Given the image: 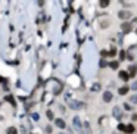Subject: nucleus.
Here are the masks:
<instances>
[{
	"mask_svg": "<svg viewBox=\"0 0 137 134\" xmlns=\"http://www.w3.org/2000/svg\"><path fill=\"white\" fill-rule=\"evenodd\" d=\"M68 100V105H69V108L71 109H81L84 105L81 103V102H77V100H71V99H66Z\"/></svg>",
	"mask_w": 137,
	"mask_h": 134,
	"instance_id": "1",
	"label": "nucleus"
},
{
	"mask_svg": "<svg viewBox=\"0 0 137 134\" xmlns=\"http://www.w3.org/2000/svg\"><path fill=\"white\" fill-rule=\"evenodd\" d=\"M118 16H120L121 19H128V18L131 16V13H130V10H121V12L118 13Z\"/></svg>",
	"mask_w": 137,
	"mask_h": 134,
	"instance_id": "2",
	"label": "nucleus"
},
{
	"mask_svg": "<svg viewBox=\"0 0 137 134\" xmlns=\"http://www.w3.org/2000/svg\"><path fill=\"white\" fill-rule=\"evenodd\" d=\"M121 30H122V32H125V34H127V32H130V31H131V25H130L128 22H124V24L121 25Z\"/></svg>",
	"mask_w": 137,
	"mask_h": 134,
	"instance_id": "3",
	"label": "nucleus"
},
{
	"mask_svg": "<svg viewBox=\"0 0 137 134\" xmlns=\"http://www.w3.org/2000/svg\"><path fill=\"white\" fill-rule=\"evenodd\" d=\"M137 72V66L136 65H131L130 68H128V77H134Z\"/></svg>",
	"mask_w": 137,
	"mask_h": 134,
	"instance_id": "4",
	"label": "nucleus"
},
{
	"mask_svg": "<svg viewBox=\"0 0 137 134\" xmlns=\"http://www.w3.org/2000/svg\"><path fill=\"white\" fill-rule=\"evenodd\" d=\"M103 100H105L106 103H109V102L112 100V93H111V91H106V93H103Z\"/></svg>",
	"mask_w": 137,
	"mask_h": 134,
	"instance_id": "5",
	"label": "nucleus"
},
{
	"mask_svg": "<svg viewBox=\"0 0 137 134\" xmlns=\"http://www.w3.org/2000/svg\"><path fill=\"white\" fill-rule=\"evenodd\" d=\"M120 78L122 80V81H127L130 77H128V72L127 71H120Z\"/></svg>",
	"mask_w": 137,
	"mask_h": 134,
	"instance_id": "6",
	"label": "nucleus"
},
{
	"mask_svg": "<svg viewBox=\"0 0 137 134\" xmlns=\"http://www.w3.org/2000/svg\"><path fill=\"white\" fill-rule=\"evenodd\" d=\"M114 117L115 118H121L122 117V112H121V109L117 106V108H114Z\"/></svg>",
	"mask_w": 137,
	"mask_h": 134,
	"instance_id": "7",
	"label": "nucleus"
},
{
	"mask_svg": "<svg viewBox=\"0 0 137 134\" xmlns=\"http://www.w3.org/2000/svg\"><path fill=\"white\" fill-rule=\"evenodd\" d=\"M124 133L133 134V133H134V125H125V128H124Z\"/></svg>",
	"mask_w": 137,
	"mask_h": 134,
	"instance_id": "8",
	"label": "nucleus"
},
{
	"mask_svg": "<svg viewBox=\"0 0 137 134\" xmlns=\"http://www.w3.org/2000/svg\"><path fill=\"white\" fill-rule=\"evenodd\" d=\"M74 125H75V128H77L78 131L81 130V122H80V118H78V117L74 118Z\"/></svg>",
	"mask_w": 137,
	"mask_h": 134,
	"instance_id": "9",
	"label": "nucleus"
},
{
	"mask_svg": "<svg viewBox=\"0 0 137 134\" xmlns=\"http://www.w3.org/2000/svg\"><path fill=\"white\" fill-rule=\"evenodd\" d=\"M55 122H56V125H58L59 128H65V122H63V119H56Z\"/></svg>",
	"mask_w": 137,
	"mask_h": 134,
	"instance_id": "10",
	"label": "nucleus"
},
{
	"mask_svg": "<svg viewBox=\"0 0 137 134\" xmlns=\"http://www.w3.org/2000/svg\"><path fill=\"white\" fill-rule=\"evenodd\" d=\"M128 89H130L128 86H125V87H121V89L118 90V93H120V94H125V93L128 91Z\"/></svg>",
	"mask_w": 137,
	"mask_h": 134,
	"instance_id": "11",
	"label": "nucleus"
},
{
	"mask_svg": "<svg viewBox=\"0 0 137 134\" xmlns=\"http://www.w3.org/2000/svg\"><path fill=\"white\" fill-rule=\"evenodd\" d=\"M109 66H111L112 69H117V68H118V60H114V62H111V63H109Z\"/></svg>",
	"mask_w": 137,
	"mask_h": 134,
	"instance_id": "12",
	"label": "nucleus"
},
{
	"mask_svg": "<svg viewBox=\"0 0 137 134\" xmlns=\"http://www.w3.org/2000/svg\"><path fill=\"white\" fill-rule=\"evenodd\" d=\"M7 134H18V131H16V128L9 127V128H7Z\"/></svg>",
	"mask_w": 137,
	"mask_h": 134,
	"instance_id": "13",
	"label": "nucleus"
},
{
	"mask_svg": "<svg viewBox=\"0 0 137 134\" xmlns=\"http://www.w3.org/2000/svg\"><path fill=\"white\" fill-rule=\"evenodd\" d=\"M108 4H109V0H102V1H100V6H102V7H106Z\"/></svg>",
	"mask_w": 137,
	"mask_h": 134,
	"instance_id": "14",
	"label": "nucleus"
},
{
	"mask_svg": "<svg viewBox=\"0 0 137 134\" xmlns=\"http://www.w3.org/2000/svg\"><path fill=\"white\" fill-rule=\"evenodd\" d=\"M99 90H100V86H99V84H94V86L91 87V91H99Z\"/></svg>",
	"mask_w": 137,
	"mask_h": 134,
	"instance_id": "15",
	"label": "nucleus"
},
{
	"mask_svg": "<svg viewBox=\"0 0 137 134\" xmlns=\"http://www.w3.org/2000/svg\"><path fill=\"white\" fill-rule=\"evenodd\" d=\"M6 100H7V102H10V103H12L13 106L16 105V103H15V100H13V97H10V96H6Z\"/></svg>",
	"mask_w": 137,
	"mask_h": 134,
	"instance_id": "16",
	"label": "nucleus"
},
{
	"mask_svg": "<svg viewBox=\"0 0 137 134\" xmlns=\"http://www.w3.org/2000/svg\"><path fill=\"white\" fill-rule=\"evenodd\" d=\"M130 102H131V103H137V94H134V96L130 97Z\"/></svg>",
	"mask_w": 137,
	"mask_h": 134,
	"instance_id": "17",
	"label": "nucleus"
},
{
	"mask_svg": "<svg viewBox=\"0 0 137 134\" xmlns=\"http://www.w3.org/2000/svg\"><path fill=\"white\" fill-rule=\"evenodd\" d=\"M46 115H47V118H49V119H53V112H52V111H47V114H46Z\"/></svg>",
	"mask_w": 137,
	"mask_h": 134,
	"instance_id": "18",
	"label": "nucleus"
},
{
	"mask_svg": "<svg viewBox=\"0 0 137 134\" xmlns=\"http://www.w3.org/2000/svg\"><path fill=\"white\" fill-rule=\"evenodd\" d=\"M99 65H100V68H105V66L108 65V62H106V60H100V63H99Z\"/></svg>",
	"mask_w": 137,
	"mask_h": 134,
	"instance_id": "19",
	"label": "nucleus"
},
{
	"mask_svg": "<svg viewBox=\"0 0 137 134\" xmlns=\"http://www.w3.org/2000/svg\"><path fill=\"white\" fill-rule=\"evenodd\" d=\"M131 89H133V90H137V81H134V83L131 84Z\"/></svg>",
	"mask_w": 137,
	"mask_h": 134,
	"instance_id": "20",
	"label": "nucleus"
},
{
	"mask_svg": "<svg viewBox=\"0 0 137 134\" xmlns=\"http://www.w3.org/2000/svg\"><path fill=\"white\" fill-rule=\"evenodd\" d=\"M32 119L37 121V119H38V114H32Z\"/></svg>",
	"mask_w": 137,
	"mask_h": 134,
	"instance_id": "21",
	"label": "nucleus"
},
{
	"mask_svg": "<svg viewBox=\"0 0 137 134\" xmlns=\"http://www.w3.org/2000/svg\"><path fill=\"white\" fill-rule=\"evenodd\" d=\"M124 108H125V109H127V111H130V109H131V108H130V105H128V103H125V105H124Z\"/></svg>",
	"mask_w": 137,
	"mask_h": 134,
	"instance_id": "22",
	"label": "nucleus"
},
{
	"mask_svg": "<svg viewBox=\"0 0 137 134\" xmlns=\"http://www.w3.org/2000/svg\"><path fill=\"white\" fill-rule=\"evenodd\" d=\"M46 131H47V133H52V127H50V125H47V128H46Z\"/></svg>",
	"mask_w": 137,
	"mask_h": 134,
	"instance_id": "23",
	"label": "nucleus"
},
{
	"mask_svg": "<svg viewBox=\"0 0 137 134\" xmlns=\"http://www.w3.org/2000/svg\"><path fill=\"white\" fill-rule=\"evenodd\" d=\"M3 81H4V80H3V78H1V77H0V83H3Z\"/></svg>",
	"mask_w": 137,
	"mask_h": 134,
	"instance_id": "24",
	"label": "nucleus"
},
{
	"mask_svg": "<svg viewBox=\"0 0 137 134\" xmlns=\"http://www.w3.org/2000/svg\"><path fill=\"white\" fill-rule=\"evenodd\" d=\"M59 134H65V133H59Z\"/></svg>",
	"mask_w": 137,
	"mask_h": 134,
	"instance_id": "25",
	"label": "nucleus"
},
{
	"mask_svg": "<svg viewBox=\"0 0 137 134\" xmlns=\"http://www.w3.org/2000/svg\"><path fill=\"white\" fill-rule=\"evenodd\" d=\"M136 32H137V30H136Z\"/></svg>",
	"mask_w": 137,
	"mask_h": 134,
	"instance_id": "26",
	"label": "nucleus"
}]
</instances>
